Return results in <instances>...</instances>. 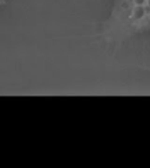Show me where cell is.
<instances>
[{
    "label": "cell",
    "mask_w": 150,
    "mask_h": 168,
    "mask_svg": "<svg viewBox=\"0 0 150 168\" xmlns=\"http://www.w3.org/2000/svg\"><path fill=\"white\" fill-rule=\"evenodd\" d=\"M134 1H135L136 5H142L144 2V0H134Z\"/></svg>",
    "instance_id": "7a4b0ae2"
},
{
    "label": "cell",
    "mask_w": 150,
    "mask_h": 168,
    "mask_svg": "<svg viewBox=\"0 0 150 168\" xmlns=\"http://www.w3.org/2000/svg\"><path fill=\"white\" fill-rule=\"evenodd\" d=\"M149 4H150V0H149Z\"/></svg>",
    "instance_id": "3957f363"
},
{
    "label": "cell",
    "mask_w": 150,
    "mask_h": 168,
    "mask_svg": "<svg viewBox=\"0 0 150 168\" xmlns=\"http://www.w3.org/2000/svg\"><path fill=\"white\" fill-rule=\"evenodd\" d=\"M145 14V11L144 8H142V7H138V8H136L134 11V16H135L136 19H142Z\"/></svg>",
    "instance_id": "6da1fadb"
}]
</instances>
